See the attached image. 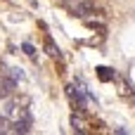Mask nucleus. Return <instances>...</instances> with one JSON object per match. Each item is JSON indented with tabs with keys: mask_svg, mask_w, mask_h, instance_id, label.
<instances>
[{
	"mask_svg": "<svg viewBox=\"0 0 135 135\" xmlns=\"http://www.w3.org/2000/svg\"><path fill=\"white\" fill-rule=\"evenodd\" d=\"M93 12H95L93 2H76L74 5V14H78V17H85V14H93Z\"/></svg>",
	"mask_w": 135,
	"mask_h": 135,
	"instance_id": "1",
	"label": "nucleus"
},
{
	"mask_svg": "<svg viewBox=\"0 0 135 135\" xmlns=\"http://www.w3.org/2000/svg\"><path fill=\"white\" fill-rule=\"evenodd\" d=\"M31 128H28V119L26 121H14L12 123V128H9V133H28Z\"/></svg>",
	"mask_w": 135,
	"mask_h": 135,
	"instance_id": "2",
	"label": "nucleus"
},
{
	"mask_svg": "<svg viewBox=\"0 0 135 135\" xmlns=\"http://www.w3.org/2000/svg\"><path fill=\"white\" fill-rule=\"evenodd\" d=\"M0 85H2L7 93H14V88H17V81H14V78H9V76H2V78H0Z\"/></svg>",
	"mask_w": 135,
	"mask_h": 135,
	"instance_id": "3",
	"label": "nucleus"
},
{
	"mask_svg": "<svg viewBox=\"0 0 135 135\" xmlns=\"http://www.w3.org/2000/svg\"><path fill=\"white\" fill-rule=\"evenodd\" d=\"M45 52H47V55H52V57H57V55H59L57 45H55V43H52L50 38H45Z\"/></svg>",
	"mask_w": 135,
	"mask_h": 135,
	"instance_id": "4",
	"label": "nucleus"
},
{
	"mask_svg": "<svg viewBox=\"0 0 135 135\" xmlns=\"http://www.w3.org/2000/svg\"><path fill=\"white\" fill-rule=\"evenodd\" d=\"M97 74H100V78H102V81H109V78H114V74H112L109 69H104V66H100V69H97Z\"/></svg>",
	"mask_w": 135,
	"mask_h": 135,
	"instance_id": "5",
	"label": "nucleus"
},
{
	"mask_svg": "<svg viewBox=\"0 0 135 135\" xmlns=\"http://www.w3.org/2000/svg\"><path fill=\"white\" fill-rule=\"evenodd\" d=\"M0 133H9V121L5 116H0Z\"/></svg>",
	"mask_w": 135,
	"mask_h": 135,
	"instance_id": "6",
	"label": "nucleus"
},
{
	"mask_svg": "<svg viewBox=\"0 0 135 135\" xmlns=\"http://www.w3.org/2000/svg\"><path fill=\"white\" fill-rule=\"evenodd\" d=\"M21 47H24V52H26V55H31V57L36 55V52H33V45H28V43H24Z\"/></svg>",
	"mask_w": 135,
	"mask_h": 135,
	"instance_id": "7",
	"label": "nucleus"
},
{
	"mask_svg": "<svg viewBox=\"0 0 135 135\" xmlns=\"http://www.w3.org/2000/svg\"><path fill=\"white\" fill-rule=\"evenodd\" d=\"M7 95H9V93H7V90H5V88H2V85H0V100H5V97H7Z\"/></svg>",
	"mask_w": 135,
	"mask_h": 135,
	"instance_id": "8",
	"label": "nucleus"
}]
</instances>
